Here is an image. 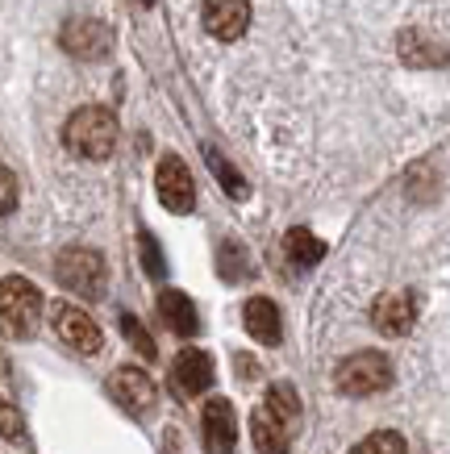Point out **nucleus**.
<instances>
[{"mask_svg":"<svg viewBox=\"0 0 450 454\" xmlns=\"http://www.w3.org/2000/svg\"><path fill=\"white\" fill-rule=\"evenodd\" d=\"M250 442L259 454H288V426H280L267 409L250 417Z\"/></svg>","mask_w":450,"mask_h":454,"instance_id":"nucleus-15","label":"nucleus"},{"mask_svg":"<svg viewBox=\"0 0 450 454\" xmlns=\"http://www.w3.org/2000/svg\"><path fill=\"white\" fill-rule=\"evenodd\" d=\"M0 179H4V213H13L17 208V176H13V167H4Z\"/></svg>","mask_w":450,"mask_h":454,"instance_id":"nucleus-23","label":"nucleus"},{"mask_svg":"<svg viewBox=\"0 0 450 454\" xmlns=\"http://www.w3.org/2000/svg\"><path fill=\"white\" fill-rule=\"evenodd\" d=\"M171 384L179 387V396H201L213 384V355L209 350H179L176 363H171Z\"/></svg>","mask_w":450,"mask_h":454,"instance_id":"nucleus-11","label":"nucleus"},{"mask_svg":"<svg viewBox=\"0 0 450 454\" xmlns=\"http://www.w3.org/2000/svg\"><path fill=\"white\" fill-rule=\"evenodd\" d=\"M201 429H205V450L209 454H230L233 442H238V417H233V404L225 396H213L205 404V417H201Z\"/></svg>","mask_w":450,"mask_h":454,"instance_id":"nucleus-12","label":"nucleus"},{"mask_svg":"<svg viewBox=\"0 0 450 454\" xmlns=\"http://www.w3.org/2000/svg\"><path fill=\"white\" fill-rule=\"evenodd\" d=\"M4 438H17V409L4 404Z\"/></svg>","mask_w":450,"mask_h":454,"instance_id":"nucleus-24","label":"nucleus"},{"mask_svg":"<svg viewBox=\"0 0 450 454\" xmlns=\"http://www.w3.org/2000/svg\"><path fill=\"white\" fill-rule=\"evenodd\" d=\"M263 409H267V413H272L280 426L292 429L300 421V396H296V387L284 384V380H280V384H272V387H267V404H263Z\"/></svg>","mask_w":450,"mask_h":454,"instance_id":"nucleus-17","label":"nucleus"},{"mask_svg":"<svg viewBox=\"0 0 450 454\" xmlns=\"http://www.w3.org/2000/svg\"><path fill=\"white\" fill-rule=\"evenodd\" d=\"M0 313L9 338H34L42 321V292L21 276H9L0 284Z\"/></svg>","mask_w":450,"mask_h":454,"instance_id":"nucleus-3","label":"nucleus"},{"mask_svg":"<svg viewBox=\"0 0 450 454\" xmlns=\"http://www.w3.org/2000/svg\"><path fill=\"white\" fill-rule=\"evenodd\" d=\"M417 321V296L413 292H383L371 304V325L383 338H405Z\"/></svg>","mask_w":450,"mask_h":454,"instance_id":"nucleus-7","label":"nucleus"},{"mask_svg":"<svg viewBox=\"0 0 450 454\" xmlns=\"http://www.w3.org/2000/svg\"><path fill=\"white\" fill-rule=\"evenodd\" d=\"M284 254L296 262V267H317V262L326 259V242L296 225V230H288L284 234Z\"/></svg>","mask_w":450,"mask_h":454,"instance_id":"nucleus-16","label":"nucleus"},{"mask_svg":"<svg viewBox=\"0 0 450 454\" xmlns=\"http://www.w3.org/2000/svg\"><path fill=\"white\" fill-rule=\"evenodd\" d=\"M242 321H246V333L263 346H275L284 338V321H280V304L272 296H250L242 309Z\"/></svg>","mask_w":450,"mask_h":454,"instance_id":"nucleus-13","label":"nucleus"},{"mask_svg":"<svg viewBox=\"0 0 450 454\" xmlns=\"http://www.w3.org/2000/svg\"><path fill=\"white\" fill-rule=\"evenodd\" d=\"M51 321H55L59 342L71 346L75 355H100L105 333H100V325H96L83 309H75V304H55V317H51Z\"/></svg>","mask_w":450,"mask_h":454,"instance_id":"nucleus-6","label":"nucleus"},{"mask_svg":"<svg viewBox=\"0 0 450 454\" xmlns=\"http://www.w3.org/2000/svg\"><path fill=\"white\" fill-rule=\"evenodd\" d=\"M159 317H163L167 330L179 333V338H192V333L201 330V321H196V304H192L179 288L159 292Z\"/></svg>","mask_w":450,"mask_h":454,"instance_id":"nucleus-14","label":"nucleus"},{"mask_svg":"<svg viewBox=\"0 0 450 454\" xmlns=\"http://www.w3.org/2000/svg\"><path fill=\"white\" fill-rule=\"evenodd\" d=\"M138 247H142V267H146V276L163 279L167 276V262H163V254H159V247H154V238H150L146 230L138 234Z\"/></svg>","mask_w":450,"mask_h":454,"instance_id":"nucleus-22","label":"nucleus"},{"mask_svg":"<svg viewBox=\"0 0 450 454\" xmlns=\"http://www.w3.org/2000/svg\"><path fill=\"white\" fill-rule=\"evenodd\" d=\"M63 142H67V151L75 159H109L113 146H117V117H113L105 105H83L67 117L63 125Z\"/></svg>","mask_w":450,"mask_h":454,"instance_id":"nucleus-1","label":"nucleus"},{"mask_svg":"<svg viewBox=\"0 0 450 454\" xmlns=\"http://www.w3.org/2000/svg\"><path fill=\"white\" fill-rule=\"evenodd\" d=\"M334 384L346 396H375L392 384V363L380 350H359V355L342 358L338 372H334Z\"/></svg>","mask_w":450,"mask_h":454,"instance_id":"nucleus-4","label":"nucleus"},{"mask_svg":"<svg viewBox=\"0 0 450 454\" xmlns=\"http://www.w3.org/2000/svg\"><path fill=\"white\" fill-rule=\"evenodd\" d=\"M201 21L217 42H238L250 26V0H205Z\"/></svg>","mask_w":450,"mask_h":454,"instance_id":"nucleus-10","label":"nucleus"},{"mask_svg":"<svg viewBox=\"0 0 450 454\" xmlns=\"http://www.w3.org/2000/svg\"><path fill=\"white\" fill-rule=\"evenodd\" d=\"M217 267H221V276L225 279H242L246 276V262H242V247L238 242H225L217 254Z\"/></svg>","mask_w":450,"mask_h":454,"instance_id":"nucleus-21","label":"nucleus"},{"mask_svg":"<svg viewBox=\"0 0 450 454\" xmlns=\"http://www.w3.org/2000/svg\"><path fill=\"white\" fill-rule=\"evenodd\" d=\"M351 454H409V446H405V438H400L396 429H375V434H367Z\"/></svg>","mask_w":450,"mask_h":454,"instance_id":"nucleus-18","label":"nucleus"},{"mask_svg":"<svg viewBox=\"0 0 450 454\" xmlns=\"http://www.w3.org/2000/svg\"><path fill=\"white\" fill-rule=\"evenodd\" d=\"M109 396L122 404L125 413L146 417L154 409V380L142 367H117L109 375Z\"/></svg>","mask_w":450,"mask_h":454,"instance_id":"nucleus-9","label":"nucleus"},{"mask_svg":"<svg viewBox=\"0 0 450 454\" xmlns=\"http://www.w3.org/2000/svg\"><path fill=\"white\" fill-rule=\"evenodd\" d=\"M122 333L130 338V342H134V350H138L142 358H154V355H159V350H154V338H150V333L138 325L134 313H122Z\"/></svg>","mask_w":450,"mask_h":454,"instance_id":"nucleus-20","label":"nucleus"},{"mask_svg":"<svg viewBox=\"0 0 450 454\" xmlns=\"http://www.w3.org/2000/svg\"><path fill=\"white\" fill-rule=\"evenodd\" d=\"M59 42L75 59H105L113 51V29L105 21H96V17H71Z\"/></svg>","mask_w":450,"mask_h":454,"instance_id":"nucleus-8","label":"nucleus"},{"mask_svg":"<svg viewBox=\"0 0 450 454\" xmlns=\"http://www.w3.org/2000/svg\"><path fill=\"white\" fill-rule=\"evenodd\" d=\"M55 279L67 292L83 296V301H100L105 296V259L92 247H67L55 259Z\"/></svg>","mask_w":450,"mask_h":454,"instance_id":"nucleus-2","label":"nucleus"},{"mask_svg":"<svg viewBox=\"0 0 450 454\" xmlns=\"http://www.w3.org/2000/svg\"><path fill=\"white\" fill-rule=\"evenodd\" d=\"M205 159H209V167H213V176H217L221 184H225V192H230L233 200H242V196H246V179L238 176V171H233L230 159H221V154L213 151V146H205Z\"/></svg>","mask_w":450,"mask_h":454,"instance_id":"nucleus-19","label":"nucleus"},{"mask_svg":"<svg viewBox=\"0 0 450 454\" xmlns=\"http://www.w3.org/2000/svg\"><path fill=\"white\" fill-rule=\"evenodd\" d=\"M154 192H159L163 208H171V213H192L196 184H192V171L179 154H163L159 159V167H154Z\"/></svg>","mask_w":450,"mask_h":454,"instance_id":"nucleus-5","label":"nucleus"},{"mask_svg":"<svg viewBox=\"0 0 450 454\" xmlns=\"http://www.w3.org/2000/svg\"><path fill=\"white\" fill-rule=\"evenodd\" d=\"M138 4H154V0H138Z\"/></svg>","mask_w":450,"mask_h":454,"instance_id":"nucleus-25","label":"nucleus"}]
</instances>
